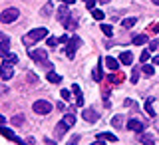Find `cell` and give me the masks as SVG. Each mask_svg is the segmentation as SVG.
<instances>
[{
    "label": "cell",
    "mask_w": 159,
    "mask_h": 145,
    "mask_svg": "<svg viewBox=\"0 0 159 145\" xmlns=\"http://www.w3.org/2000/svg\"><path fill=\"white\" fill-rule=\"evenodd\" d=\"M28 56L32 58L36 64H40V66H46L48 72L52 70V64L48 62V52H46L44 48H38V50H32V48H30V50H28Z\"/></svg>",
    "instance_id": "6da1fadb"
},
{
    "label": "cell",
    "mask_w": 159,
    "mask_h": 145,
    "mask_svg": "<svg viewBox=\"0 0 159 145\" xmlns=\"http://www.w3.org/2000/svg\"><path fill=\"white\" fill-rule=\"evenodd\" d=\"M48 36V30L46 28H34L32 32H28L26 36H24V44L26 46H32V44H36L38 40H42V38H46Z\"/></svg>",
    "instance_id": "7a4b0ae2"
},
{
    "label": "cell",
    "mask_w": 159,
    "mask_h": 145,
    "mask_svg": "<svg viewBox=\"0 0 159 145\" xmlns=\"http://www.w3.org/2000/svg\"><path fill=\"white\" fill-rule=\"evenodd\" d=\"M32 111L38 113V116H48V113L52 111V103H50L48 99H38V102H34Z\"/></svg>",
    "instance_id": "3957f363"
},
{
    "label": "cell",
    "mask_w": 159,
    "mask_h": 145,
    "mask_svg": "<svg viewBox=\"0 0 159 145\" xmlns=\"http://www.w3.org/2000/svg\"><path fill=\"white\" fill-rule=\"evenodd\" d=\"M20 16V12H18V8H6L4 12H0V22H4V24H12V22H16Z\"/></svg>",
    "instance_id": "277c9868"
},
{
    "label": "cell",
    "mask_w": 159,
    "mask_h": 145,
    "mask_svg": "<svg viewBox=\"0 0 159 145\" xmlns=\"http://www.w3.org/2000/svg\"><path fill=\"white\" fill-rule=\"evenodd\" d=\"M80 46V38L78 36H72L68 40V44H66V54H68V58H74L76 56V50Z\"/></svg>",
    "instance_id": "5b68a950"
},
{
    "label": "cell",
    "mask_w": 159,
    "mask_h": 145,
    "mask_svg": "<svg viewBox=\"0 0 159 145\" xmlns=\"http://www.w3.org/2000/svg\"><path fill=\"white\" fill-rule=\"evenodd\" d=\"M56 16H58V22H60V24H64V26H66V24L70 22V16H72V14H70V10L66 8V4H62V6L58 8Z\"/></svg>",
    "instance_id": "8992f818"
},
{
    "label": "cell",
    "mask_w": 159,
    "mask_h": 145,
    "mask_svg": "<svg viewBox=\"0 0 159 145\" xmlns=\"http://www.w3.org/2000/svg\"><path fill=\"white\" fill-rule=\"evenodd\" d=\"M14 76V70H12V64H8V62H4L2 66H0V78L2 79H10Z\"/></svg>",
    "instance_id": "52a82bcc"
},
{
    "label": "cell",
    "mask_w": 159,
    "mask_h": 145,
    "mask_svg": "<svg viewBox=\"0 0 159 145\" xmlns=\"http://www.w3.org/2000/svg\"><path fill=\"white\" fill-rule=\"evenodd\" d=\"M82 117L86 119V121H89V123H96L99 119V113L96 109H86V111H82Z\"/></svg>",
    "instance_id": "ba28073f"
},
{
    "label": "cell",
    "mask_w": 159,
    "mask_h": 145,
    "mask_svg": "<svg viewBox=\"0 0 159 145\" xmlns=\"http://www.w3.org/2000/svg\"><path fill=\"white\" fill-rule=\"evenodd\" d=\"M127 129H131V131H137V133H141L143 129H145V123H141L139 119H129V121H127Z\"/></svg>",
    "instance_id": "9c48e42d"
},
{
    "label": "cell",
    "mask_w": 159,
    "mask_h": 145,
    "mask_svg": "<svg viewBox=\"0 0 159 145\" xmlns=\"http://www.w3.org/2000/svg\"><path fill=\"white\" fill-rule=\"evenodd\" d=\"M68 129H70V125L62 119V121H60L58 125H56V137H64V135L68 133Z\"/></svg>",
    "instance_id": "30bf717a"
},
{
    "label": "cell",
    "mask_w": 159,
    "mask_h": 145,
    "mask_svg": "<svg viewBox=\"0 0 159 145\" xmlns=\"http://www.w3.org/2000/svg\"><path fill=\"white\" fill-rule=\"evenodd\" d=\"M10 40L8 38H4V40H0V56H8V54H10Z\"/></svg>",
    "instance_id": "8fae6325"
},
{
    "label": "cell",
    "mask_w": 159,
    "mask_h": 145,
    "mask_svg": "<svg viewBox=\"0 0 159 145\" xmlns=\"http://www.w3.org/2000/svg\"><path fill=\"white\" fill-rule=\"evenodd\" d=\"M0 135L10 139V141H14V139H16V133H14L12 129H10V127H2V125H0Z\"/></svg>",
    "instance_id": "7c38bea8"
},
{
    "label": "cell",
    "mask_w": 159,
    "mask_h": 145,
    "mask_svg": "<svg viewBox=\"0 0 159 145\" xmlns=\"http://www.w3.org/2000/svg\"><path fill=\"white\" fill-rule=\"evenodd\" d=\"M103 62H106L107 70H111V72H117V70H119V64H117V60H113L111 56H107L106 60H103Z\"/></svg>",
    "instance_id": "4fadbf2b"
},
{
    "label": "cell",
    "mask_w": 159,
    "mask_h": 145,
    "mask_svg": "<svg viewBox=\"0 0 159 145\" xmlns=\"http://www.w3.org/2000/svg\"><path fill=\"white\" fill-rule=\"evenodd\" d=\"M98 139H102V141H111V143H116V141H117V137L113 135V133H109V131L98 133Z\"/></svg>",
    "instance_id": "5bb4252c"
},
{
    "label": "cell",
    "mask_w": 159,
    "mask_h": 145,
    "mask_svg": "<svg viewBox=\"0 0 159 145\" xmlns=\"http://www.w3.org/2000/svg\"><path fill=\"white\" fill-rule=\"evenodd\" d=\"M72 92H74V96H76V103L78 106H84V96H82V92H80V88L74 84L72 86Z\"/></svg>",
    "instance_id": "9a60e30c"
},
{
    "label": "cell",
    "mask_w": 159,
    "mask_h": 145,
    "mask_svg": "<svg viewBox=\"0 0 159 145\" xmlns=\"http://www.w3.org/2000/svg\"><path fill=\"white\" fill-rule=\"evenodd\" d=\"M119 62L125 64V66H127V64H131V62H133V54H131V52H121V56H119Z\"/></svg>",
    "instance_id": "2e32d148"
},
{
    "label": "cell",
    "mask_w": 159,
    "mask_h": 145,
    "mask_svg": "<svg viewBox=\"0 0 159 145\" xmlns=\"http://www.w3.org/2000/svg\"><path fill=\"white\" fill-rule=\"evenodd\" d=\"M147 42H149V38L145 34H139V36L133 38V44H135V46H143V44H147Z\"/></svg>",
    "instance_id": "e0dca14e"
},
{
    "label": "cell",
    "mask_w": 159,
    "mask_h": 145,
    "mask_svg": "<svg viewBox=\"0 0 159 145\" xmlns=\"http://www.w3.org/2000/svg\"><path fill=\"white\" fill-rule=\"evenodd\" d=\"M153 102H155V97H147V102H145V111L149 113V116H155V111H153Z\"/></svg>",
    "instance_id": "ac0fdd59"
},
{
    "label": "cell",
    "mask_w": 159,
    "mask_h": 145,
    "mask_svg": "<svg viewBox=\"0 0 159 145\" xmlns=\"http://www.w3.org/2000/svg\"><path fill=\"white\" fill-rule=\"evenodd\" d=\"M52 2H48V4H44L42 6V10H40V16H44V18H48L50 16V12H52Z\"/></svg>",
    "instance_id": "d6986e66"
},
{
    "label": "cell",
    "mask_w": 159,
    "mask_h": 145,
    "mask_svg": "<svg viewBox=\"0 0 159 145\" xmlns=\"http://www.w3.org/2000/svg\"><path fill=\"white\" fill-rule=\"evenodd\" d=\"M48 82L50 84H60V82H62V78H60L56 72H52V70H50V72H48Z\"/></svg>",
    "instance_id": "ffe728a7"
},
{
    "label": "cell",
    "mask_w": 159,
    "mask_h": 145,
    "mask_svg": "<svg viewBox=\"0 0 159 145\" xmlns=\"http://www.w3.org/2000/svg\"><path fill=\"white\" fill-rule=\"evenodd\" d=\"M135 22H137L135 18H123L121 20V26L123 28H131V26H135Z\"/></svg>",
    "instance_id": "44dd1931"
},
{
    "label": "cell",
    "mask_w": 159,
    "mask_h": 145,
    "mask_svg": "<svg viewBox=\"0 0 159 145\" xmlns=\"http://www.w3.org/2000/svg\"><path fill=\"white\" fill-rule=\"evenodd\" d=\"M103 16H106V14H103L102 10H96V8L92 10V18H93V20H98V22H102V20H103Z\"/></svg>",
    "instance_id": "7402d4cb"
},
{
    "label": "cell",
    "mask_w": 159,
    "mask_h": 145,
    "mask_svg": "<svg viewBox=\"0 0 159 145\" xmlns=\"http://www.w3.org/2000/svg\"><path fill=\"white\" fill-rule=\"evenodd\" d=\"M93 79H96V82H102V64H98L96 66V70H93Z\"/></svg>",
    "instance_id": "603a6c76"
},
{
    "label": "cell",
    "mask_w": 159,
    "mask_h": 145,
    "mask_svg": "<svg viewBox=\"0 0 159 145\" xmlns=\"http://www.w3.org/2000/svg\"><path fill=\"white\" fill-rule=\"evenodd\" d=\"M64 121H66L68 125L72 127L74 123H76V116H74V113H68V116H64Z\"/></svg>",
    "instance_id": "cb8c5ba5"
},
{
    "label": "cell",
    "mask_w": 159,
    "mask_h": 145,
    "mask_svg": "<svg viewBox=\"0 0 159 145\" xmlns=\"http://www.w3.org/2000/svg\"><path fill=\"white\" fill-rule=\"evenodd\" d=\"M4 62H8V64H18V56H16V54H8V56H4Z\"/></svg>",
    "instance_id": "d4e9b609"
},
{
    "label": "cell",
    "mask_w": 159,
    "mask_h": 145,
    "mask_svg": "<svg viewBox=\"0 0 159 145\" xmlns=\"http://www.w3.org/2000/svg\"><path fill=\"white\" fill-rule=\"evenodd\" d=\"M99 28H102V32L106 34V36H111V34H113V28L109 26V24H102V26H99Z\"/></svg>",
    "instance_id": "484cf974"
},
{
    "label": "cell",
    "mask_w": 159,
    "mask_h": 145,
    "mask_svg": "<svg viewBox=\"0 0 159 145\" xmlns=\"http://www.w3.org/2000/svg\"><path fill=\"white\" fill-rule=\"evenodd\" d=\"M121 123H123V116H116L111 119V125L113 127H121Z\"/></svg>",
    "instance_id": "4316f807"
},
{
    "label": "cell",
    "mask_w": 159,
    "mask_h": 145,
    "mask_svg": "<svg viewBox=\"0 0 159 145\" xmlns=\"http://www.w3.org/2000/svg\"><path fill=\"white\" fill-rule=\"evenodd\" d=\"M153 72H155V68H153L151 64H145V66H143V74H145V76H153Z\"/></svg>",
    "instance_id": "83f0119b"
},
{
    "label": "cell",
    "mask_w": 159,
    "mask_h": 145,
    "mask_svg": "<svg viewBox=\"0 0 159 145\" xmlns=\"http://www.w3.org/2000/svg\"><path fill=\"white\" fill-rule=\"evenodd\" d=\"M139 141H141L143 145H155V143H153V139L149 137V135H141V139H139Z\"/></svg>",
    "instance_id": "f1b7e54d"
},
{
    "label": "cell",
    "mask_w": 159,
    "mask_h": 145,
    "mask_svg": "<svg viewBox=\"0 0 159 145\" xmlns=\"http://www.w3.org/2000/svg\"><path fill=\"white\" fill-rule=\"evenodd\" d=\"M109 79H111V82H113V84H121V82H123V79H125V78H123V76H121V74H116V76H113V78H111V76H109Z\"/></svg>",
    "instance_id": "f546056e"
},
{
    "label": "cell",
    "mask_w": 159,
    "mask_h": 145,
    "mask_svg": "<svg viewBox=\"0 0 159 145\" xmlns=\"http://www.w3.org/2000/svg\"><path fill=\"white\" fill-rule=\"evenodd\" d=\"M137 82H139V70L135 68V70L131 72V84H137Z\"/></svg>",
    "instance_id": "4dcf8cb0"
},
{
    "label": "cell",
    "mask_w": 159,
    "mask_h": 145,
    "mask_svg": "<svg viewBox=\"0 0 159 145\" xmlns=\"http://www.w3.org/2000/svg\"><path fill=\"white\" fill-rule=\"evenodd\" d=\"M78 141H80V133H76V135H72V137H70L66 145H76Z\"/></svg>",
    "instance_id": "1f68e13d"
},
{
    "label": "cell",
    "mask_w": 159,
    "mask_h": 145,
    "mask_svg": "<svg viewBox=\"0 0 159 145\" xmlns=\"http://www.w3.org/2000/svg\"><path fill=\"white\" fill-rule=\"evenodd\" d=\"M12 123H14V125H22V123H24V117L22 116H14L12 117Z\"/></svg>",
    "instance_id": "d6a6232c"
},
{
    "label": "cell",
    "mask_w": 159,
    "mask_h": 145,
    "mask_svg": "<svg viewBox=\"0 0 159 145\" xmlns=\"http://www.w3.org/2000/svg\"><path fill=\"white\" fill-rule=\"evenodd\" d=\"M28 84H32V86H36V84H38L36 74H28Z\"/></svg>",
    "instance_id": "836d02e7"
},
{
    "label": "cell",
    "mask_w": 159,
    "mask_h": 145,
    "mask_svg": "<svg viewBox=\"0 0 159 145\" xmlns=\"http://www.w3.org/2000/svg\"><path fill=\"white\" fill-rule=\"evenodd\" d=\"M149 50H159V40H151L149 42Z\"/></svg>",
    "instance_id": "e575fe53"
},
{
    "label": "cell",
    "mask_w": 159,
    "mask_h": 145,
    "mask_svg": "<svg viewBox=\"0 0 159 145\" xmlns=\"http://www.w3.org/2000/svg\"><path fill=\"white\" fill-rule=\"evenodd\" d=\"M60 96H62L64 102H68V99H70V92H68V89H62V92H60Z\"/></svg>",
    "instance_id": "d590c367"
},
{
    "label": "cell",
    "mask_w": 159,
    "mask_h": 145,
    "mask_svg": "<svg viewBox=\"0 0 159 145\" xmlns=\"http://www.w3.org/2000/svg\"><path fill=\"white\" fill-rule=\"evenodd\" d=\"M84 2H86V6H88L89 10H93V6H96V2H98V0H84Z\"/></svg>",
    "instance_id": "8d00e7d4"
},
{
    "label": "cell",
    "mask_w": 159,
    "mask_h": 145,
    "mask_svg": "<svg viewBox=\"0 0 159 145\" xmlns=\"http://www.w3.org/2000/svg\"><path fill=\"white\" fill-rule=\"evenodd\" d=\"M139 60H141V64H145L149 60V52H141V56H139Z\"/></svg>",
    "instance_id": "74e56055"
},
{
    "label": "cell",
    "mask_w": 159,
    "mask_h": 145,
    "mask_svg": "<svg viewBox=\"0 0 159 145\" xmlns=\"http://www.w3.org/2000/svg\"><path fill=\"white\" fill-rule=\"evenodd\" d=\"M56 44H58V40H56V38H48V46H50V48L56 46Z\"/></svg>",
    "instance_id": "f35d334b"
},
{
    "label": "cell",
    "mask_w": 159,
    "mask_h": 145,
    "mask_svg": "<svg viewBox=\"0 0 159 145\" xmlns=\"http://www.w3.org/2000/svg\"><path fill=\"white\" fill-rule=\"evenodd\" d=\"M4 93H8V88H6V86H2V84H0V96H4Z\"/></svg>",
    "instance_id": "ab89813d"
},
{
    "label": "cell",
    "mask_w": 159,
    "mask_h": 145,
    "mask_svg": "<svg viewBox=\"0 0 159 145\" xmlns=\"http://www.w3.org/2000/svg\"><path fill=\"white\" fill-rule=\"evenodd\" d=\"M58 109H60V111H64V109H66V103L60 102V103H58Z\"/></svg>",
    "instance_id": "60d3db41"
},
{
    "label": "cell",
    "mask_w": 159,
    "mask_h": 145,
    "mask_svg": "<svg viewBox=\"0 0 159 145\" xmlns=\"http://www.w3.org/2000/svg\"><path fill=\"white\" fill-rule=\"evenodd\" d=\"M74 2H76V0H62V4H66V6L68 4H74Z\"/></svg>",
    "instance_id": "b9f144b4"
},
{
    "label": "cell",
    "mask_w": 159,
    "mask_h": 145,
    "mask_svg": "<svg viewBox=\"0 0 159 145\" xmlns=\"http://www.w3.org/2000/svg\"><path fill=\"white\" fill-rule=\"evenodd\" d=\"M153 32H155V34H159V24H155V26H153Z\"/></svg>",
    "instance_id": "7bdbcfd3"
},
{
    "label": "cell",
    "mask_w": 159,
    "mask_h": 145,
    "mask_svg": "<svg viewBox=\"0 0 159 145\" xmlns=\"http://www.w3.org/2000/svg\"><path fill=\"white\" fill-rule=\"evenodd\" d=\"M153 64H157V66H159V56H157V58H153Z\"/></svg>",
    "instance_id": "ee69618b"
},
{
    "label": "cell",
    "mask_w": 159,
    "mask_h": 145,
    "mask_svg": "<svg viewBox=\"0 0 159 145\" xmlns=\"http://www.w3.org/2000/svg\"><path fill=\"white\" fill-rule=\"evenodd\" d=\"M4 121H6V119H4V116H0V125H2Z\"/></svg>",
    "instance_id": "f6af8a7d"
},
{
    "label": "cell",
    "mask_w": 159,
    "mask_h": 145,
    "mask_svg": "<svg viewBox=\"0 0 159 145\" xmlns=\"http://www.w3.org/2000/svg\"><path fill=\"white\" fill-rule=\"evenodd\" d=\"M93 145H103V143H102V139H98V141H96V143H93Z\"/></svg>",
    "instance_id": "bcb514c9"
},
{
    "label": "cell",
    "mask_w": 159,
    "mask_h": 145,
    "mask_svg": "<svg viewBox=\"0 0 159 145\" xmlns=\"http://www.w3.org/2000/svg\"><path fill=\"white\" fill-rule=\"evenodd\" d=\"M46 143H48V145H56V143H54V141H48V139H46Z\"/></svg>",
    "instance_id": "7dc6e473"
},
{
    "label": "cell",
    "mask_w": 159,
    "mask_h": 145,
    "mask_svg": "<svg viewBox=\"0 0 159 145\" xmlns=\"http://www.w3.org/2000/svg\"><path fill=\"white\" fill-rule=\"evenodd\" d=\"M151 2H153V4H157V6H159V0H151Z\"/></svg>",
    "instance_id": "c3c4849f"
},
{
    "label": "cell",
    "mask_w": 159,
    "mask_h": 145,
    "mask_svg": "<svg viewBox=\"0 0 159 145\" xmlns=\"http://www.w3.org/2000/svg\"><path fill=\"white\" fill-rule=\"evenodd\" d=\"M98 2H107V0H98Z\"/></svg>",
    "instance_id": "681fc988"
}]
</instances>
